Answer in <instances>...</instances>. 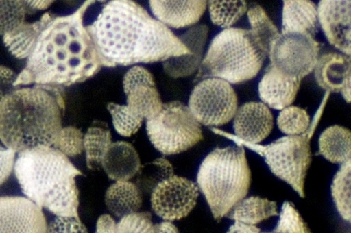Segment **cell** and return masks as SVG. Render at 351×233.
Instances as JSON below:
<instances>
[{
    "mask_svg": "<svg viewBox=\"0 0 351 233\" xmlns=\"http://www.w3.org/2000/svg\"><path fill=\"white\" fill-rule=\"evenodd\" d=\"M350 159L342 164L335 175L331 186L333 201L341 217L350 223Z\"/></svg>",
    "mask_w": 351,
    "mask_h": 233,
    "instance_id": "f1b7e54d",
    "label": "cell"
},
{
    "mask_svg": "<svg viewBox=\"0 0 351 233\" xmlns=\"http://www.w3.org/2000/svg\"><path fill=\"white\" fill-rule=\"evenodd\" d=\"M125 95L129 111L143 121L154 118L162 110L163 103L156 82L135 84Z\"/></svg>",
    "mask_w": 351,
    "mask_h": 233,
    "instance_id": "44dd1931",
    "label": "cell"
},
{
    "mask_svg": "<svg viewBox=\"0 0 351 233\" xmlns=\"http://www.w3.org/2000/svg\"><path fill=\"white\" fill-rule=\"evenodd\" d=\"M18 75L10 68L0 66V104L16 88L14 83Z\"/></svg>",
    "mask_w": 351,
    "mask_h": 233,
    "instance_id": "f35d334b",
    "label": "cell"
},
{
    "mask_svg": "<svg viewBox=\"0 0 351 233\" xmlns=\"http://www.w3.org/2000/svg\"><path fill=\"white\" fill-rule=\"evenodd\" d=\"M330 93L326 92L324 101L314 117L313 123L306 132L301 135H289L284 136L268 145H260L237 138L223 130L213 127L215 134L224 136L234 140L237 145L248 147L264 158L266 164L277 177L284 180L295 191L300 197L304 198V181L308 170L313 160L310 142L316 127L320 121L322 112Z\"/></svg>",
    "mask_w": 351,
    "mask_h": 233,
    "instance_id": "52a82bcc",
    "label": "cell"
},
{
    "mask_svg": "<svg viewBox=\"0 0 351 233\" xmlns=\"http://www.w3.org/2000/svg\"><path fill=\"white\" fill-rule=\"evenodd\" d=\"M198 195L194 182L173 175L152 192V208L164 221H178L188 217L196 206Z\"/></svg>",
    "mask_w": 351,
    "mask_h": 233,
    "instance_id": "8fae6325",
    "label": "cell"
},
{
    "mask_svg": "<svg viewBox=\"0 0 351 233\" xmlns=\"http://www.w3.org/2000/svg\"><path fill=\"white\" fill-rule=\"evenodd\" d=\"M278 214L275 201L259 197H252L243 198L237 203L226 217L235 221L256 225Z\"/></svg>",
    "mask_w": 351,
    "mask_h": 233,
    "instance_id": "cb8c5ba5",
    "label": "cell"
},
{
    "mask_svg": "<svg viewBox=\"0 0 351 233\" xmlns=\"http://www.w3.org/2000/svg\"><path fill=\"white\" fill-rule=\"evenodd\" d=\"M51 14H45L40 20L34 23L24 22L14 30L3 36V42L9 52L16 58H27L35 47L39 34Z\"/></svg>",
    "mask_w": 351,
    "mask_h": 233,
    "instance_id": "7402d4cb",
    "label": "cell"
},
{
    "mask_svg": "<svg viewBox=\"0 0 351 233\" xmlns=\"http://www.w3.org/2000/svg\"><path fill=\"white\" fill-rule=\"evenodd\" d=\"M96 0H86L75 13L49 18L39 34L27 65L14 86L47 84L71 86L93 77L101 69L93 39L83 18Z\"/></svg>",
    "mask_w": 351,
    "mask_h": 233,
    "instance_id": "7a4b0ae2",
    "label": "cell"
},
{
    "mask_svg": "<svg viewBox=\"0 0 351 233\" xmlns=\"http://www.w3.org/2000/svg\"><path fill=\"white\" fill-rule=\"evenodd\" d=\"M84 138L82 130L75 127L62 128L53 147L67 157L77 156L84 151Z\"/></svg>",
    "mask_w": 351,
    "mask_h": 233,
    "instance_id": "d6a6232c",
    "label": "cell"
},
{
    "mask_svg": "<svg viewBox=\"0 0 351 233\" xmlns=\"http://www.w3.org/2000/svg\"><path fill=\"white\" fill-rule=\"evenodd\" d=\"M247 14L254 37L269 55L271 44L280 35L278 28L270 20L261 5L252 4Z\"/></svg>",
    "mask_w": 351,
    "mask_h": 233,
    "instance_id": "484cf974",
    "label": "cell"
},
{
    "mask_svg": "<svg viewBox=\"0 0 351 233\" xmlns=\"http://www.w3.org/2000/svg\"><path fill=\"white\" fill-rule=\"evenodd\" d=\"M282 33L315 37L319 29L318 9L311 0H282Z\"/></svg>",
    "mask_w": 351,
    "mask_h": 233,
    "instance_id": "e0dca14e",
    "label": "cell"
},
{
    "mask_svg": "<svg viewBox=\"0 0 351 233\" xmlns=\"http://www.w3.org/2000/svg\"><path fill=\"white\" fill-rule=\"evenodd\" d=\"M49 232H87L80 219L70 217V216H58L48 225Z\"/></svg>",
    "mask_w": 351,
    "mask_h": 233,
    "instance_id": "d590c367",
    "label": "cell"
},
{
    "mask_svg": "<svg viewBox=\"0 0 351 233\" xmlns=\"http://www.w3.org/2000/svg\"><path fill=\"white\" fill-rule=\"evenodd\" d=\"M16 152L0 140V187L7 181L14 169Z\"/></svg>",
    "mask_w": 351,
    "mask_h": 233,
    "instance_id": "74e56055",
    "label": "cell"
},
{
    "mask_svg": "<svg viewBox=\"0 0 351 233\" xmlns=\"http://www.w3.org/2000/svg\"><path fill=\"white\" fill-rule=\"evenodd\" d=\"M14 173L25 195L56 216L78 214L75 179L82 172L69 158L52 146H38L19 153Z\"/></svg>",
    "mask_w": 351,
    "mask_h": 233,
    "instance_id": "277c9868",
    "label": "cell"
},
{
    "mask_svg": "<svg viewBox=\"0 0 351 233\" xmlns=\"http://www.w3.org/2000/svg\"><path fill=\"white\" fill-rule=\"evenodd\" d=\"M112 123L119 134L123 136H132L137 133L143 125V119L133 116L127 106L110 103L107 106Z\"/></svg>",
    "mask_w": 351,
    "mask_h": 233,
    "instance_id": "1f68e13d",
    "label": "cell"
},
{
    "mask_svg": "<svg viewBox=\"0 0 351 233\" xmlns=\"http://www.w3.org/2000/svg\"><path fill=\"white\" fill-rule=\"evenodd\" d=\"M118 232H154L152 214L148 212H136L123 216L117 223Z\"/></svg>",
    "mask_w": 351,
    "mask_h": 233,
    "instance_id": "e575fe53",
    "label": "cell"
},
{
    "mask_svg": "<svg viewBox=\"0 0 351 233\" xmlns=\"http://www.w3.org/2000/svg\"><path fill=\"white\" fill-rule=\"evenodd\" d=\"M228 232H261V230L258 229L256 225H248L236 221L234 225H232Z\"/></svg>",
    "mask_w": 351,
    "mask_h": 233,
    "instance_id": "b9f144b4",
    "label": "cell"
},
{
    "mask_svg": "<svg viewBox=\"0 0 351 233\" xmlns=\"http://www.w3.org/2000/svg\"><path fill=\"white\" fill-rule=\"evenodd\" d=\"M26 13L22 0H0V35H7L25 22Z\"/></svg>",
    "mask_w": 351,
    "mask_h": 233,
    "instance_id": "4dcf8cb0",
    "label": "cell"
},
{
    "mask_svg": "<svg viewBox=\"0 0 351 233\" xmlns=\"http://www.w3.org/2000/svg\"><path fill=\"white\" fill-rule=\"evenodd\" d=\"M189 107L198 123L207 127H220L234 119L239 99L229 82L208 77L202 79L192 90Z\"/></svg>",
    "mask_w": 351,
    "mask_h": 233,
    "instance_id": "9c48e42d",
    "label": "cell"
},
{
    "mask_svg": "<svg viewBox=\"0 0 351 233\" xmlns=\"http://www.w3.org/2000/svg\"><path fill=\"white\" fill-rule=\"evenodd\" d=\"M112 144V135L107 124L95 122L84 138V151L86 152L87 167L90 170H99L103 159Z\"/></svg>",
    "mask_w": 351,
    "mask_h": 233,
    "instance_id": "d4e9b609",
    "label": "cell"
},
{
    "mask_svg": "<svg viewBox=\"0 0 351 233\" xmlns=\"http://www.w3.org/2000/svg\"><path fill=\"white\" fill-rule=\"evenodd\" d=\"M268 56L251 30L226 28L209 45L196 81L217 77L233 84L245 83L258 75Z\"/></svg>",
    "mask_w": 351,
    "mask_h": 233,
    "instance_id": "8992f818",
    "label": "cell"
},
{
    "mask_svg": "<svg viewBox=\"0 0 351 233\" xmlns=\"http://www.w3.org/2000/svg\"><path fill=\"white\" fill-rule=\"evenodd\" d=\"M320 44L302 33H280L269 53L271 65L288 77L302 79L315 69Z\"/></svg>",
    "mask_w": 351,
    "mask_h": 233,
    "instance_id": "30bf717a",
    "label": "cell"
},
{
    "mask_svg": "<svg viewBox=\"0 0 351 233\" xmlns=\"http://www.w3.org/2000/svg\"><path fill=\"white\" fill-rule=\"evenodd\" d=\"M152 144L163 155L180 154L203 139L200 123L189 107L173 101L163 104L158 114L146 122Z\"/></svg>",
    "mask_w": 351,
    "mask_h": 233,
    "instance_id": "ba28073f",
    "label": "cell"
},
{
    "mask_svg": "<svg viewBox=\"0 0 351 233\" xmlns=\"http://www.w3.org/2000/svg\"><path fill=\"white\" fill-rule=\"evenodd\" d=\"M274 232L306 233L311 231L293 204L286 201L282 204L279 223Z\"/></svg>",
    "mask_w": 351,
    "mask_h": 233,
    "instance_id": "836d02e7",
    "label": "cell"
},
{
    "mask_svg": "<svg viewBox=\"0 0 351 233\" xmlns=\"http://www.w3.org/2000/svg\"><path fill=\"white\" fill-rule=\"evenodd\" d=\"M209 15L214 25L229 28L247 13L246 0H207Z\"/></svg>",
    "mask_w": 351,
    "mask_h": 233,
    "instance_id": "4316f807",
    "label": "cell"
},
{
    "mask_svg": "<svg viewBox=\"0 0 351 233\" xmlns=\"http://www.w3.org/2000/svg\"><path fill=\"white\" fill-rule=\"evenodd\" d=\"M174 175L173 168L171 162L166 158H160L141 167L137 173L136 185L141 193L152 194L156 186L162 181Z\"/></svg>",
    "mask_w": 351,
    "mask_h": 233,
    "instance_id": "83f0119b",
    "label": "cell"
},
{
    "mask_svg": "<svg viewBox=\"0 0 351 233\" xmlns=\"http://www.w3.org/2000/svg\"><path fill=\"white\" fill-rule=\"evenodd\" d=\"M96 1L100 2V3H105L106 1H117V0H96Z\"/></svg>",
    "mask_w": 351,
    "mask_h": 233,
    "instance_id": "ee69618b",
    "label": "cell"
},
{
    "mask_svg": "<svg viewBox=\"0 0 351 233\" xmlns=\"http://www.w3.org/2000/svg\"><path fill=\"white\" fill-rule=\"evenodd\" d=\"M43 208L27 197H0V232H47Z\"/></svg>",
    "mask_w": 351,
    "mask_h": 233,
    "instance_id": "7c38bea8",
    "label": "cell"
},
{
    "mask_svg": "<svg viewBox=\"0 0 351 233\" xmlns=\"http://www.w3.org/2000/svg\"><path fill=\"white\" fill-rule=\"evenodd\" d=\"M140 83H155V79L152 73L145 68L136 66L130 69L123 77L124 93H126L134 85Z\"/></svg>",
    "mask_w": 351,
    "mask_h": 233,
    "instance_id": "8d00e7d4",
    "label": "cell"
},
{
    "mask_svg": "<svg viewBox=\"0 0 351 233\" xmlns=\"http://www.w3.org/2000/svg\"><path fill=\"white\" fill-rule=\"evenodd\" d=\"M178 229L172 221H165L163 223L154 225V232H178Z\"/></svg>",
    "mask_w": 351,
    "mask_h": 233,
    "instance_id": "7bdbcfd3",
    "label": "cell"
},
{
    "mask_svg": "<svg viewBox=\"0 0 351 233\" xmlns=\"http://www.w3.org/2000/svg\"><path fill=\"white\" fill-rule=\"evenodd\" d=\"M234 119L235 135L249 143H260L274 129V116L262 102H247L237 109Z\"/></svg>",
    "mask_w": 351,
    "mask_h": 233,
    "instance_id": "5bb4252c",
    "label": "cell"
},
{
    "mask_svg": "<svg viewBox=\"0 0 351 233\" xmlns=\"http://www.w3.org/2000/svg\"><path fill=\"white\" fill-rule=\"evenodd\" d=\"M197 183L217 221L228 216L245 198L252 183L243 146L217 149L208 154L198 170Z\"/></svg>",
    "mask_w": 351,
    "mask_h": 233,
    "instance_id": "5b68a950",
    "label": "cell"
},
{
    "mask_svg": "<svg viewBox=\"0 0 351 233\" xmlns=\"http://www.w3.org/2000/svg\"><path fill=\"white\" fill-rule=\"evenodd\" d=\"M106 206L116 217L138 212L143 206V196L138 186L129 180H119L106 193Z\"/></svg>",
    "mask_w": 351,
    "mask_h": 233,
    "instance_id": "ffe728a7",
    "label": "cell"
},
{
    "mask_svg": "<svg viewBox=\"0 0 351 233\" xmlns=\"http://www.w3.org/2000/svg\"><path fill=\"white\" fill-rule=\"evenodd\" d=\"M101 66H128L165 62L184 55L202 56L208 27L191 28L182 40L132 0L104 5L93 25L87 26Z\"/></svg>",
    "mask_w": 351,
    "mask_h": 233,
    "instance_id": "6da1fadb",
    "label": "cell"
},
{
    "mask_svg": "<svg viewBox=\"0 0 351 233\" xmlns=\"http://www.w3.org/2000/svg\"><path fill=\"white\" fill-rule=\"evenodd\" d=\"M149 4L158 21L180 29L200 21L207 8V0H149Z\"/></svg>",
    "mask_w": 351,
    "mask_h": 233,
    "instance_id": "9a60e30c",
    "label": "cell"
},
{
    "mask_svg": "<svg viewBox=\"0 0 351 233\" xmlns=\"http://www.w3.org/2000/svg\"><path fill=\"white\" fill-rule=\"evenodd\" d=\"M60 86L16 88L0 104V140L16 153L53 146L65 110Z\"/></svg>",
    "mask_w": 351,
    "mask_h": 233,
    "instance_id": "3957f363",
    "label": "cell"
},
{
    "mask_svg": "<svg viewBox=\"0 0 351 233\" xmlns=\"http://www.w3.org/2000/svg\"><path fill=\"white\" fill-rule=\"evenodd\" d=\"M315 76L319 87L328 93H341L350 83V58L339 53L322 55L317 61Z\"/></svg>",
    "mask_w": 351,
    "mask_h": 233,
    "instance_id": "d6986e66",
    "label": "cell"
},
{
    "mask_svg": "<svg viewBox=\"0 0 351 233\" xmlns=\"http://www.w3.org/2000/svg\"><path fill=\"white\" fill-rule=\"evenodd\" d=\"M317 9L328 41L350 56V0H320Z\"/></svg>",
    "mask_w": 351,
    "mask_h": 233,
    "instance_id": "4fadbf2b",
    "label": "cell"
},
{
    "mask_svg": "<svg viewBox=\"0 0 351 233\" xmlns=\"http://www.w3.org/2000/svg\"><path fill=\"white\" fill-rule=\"evenodd\" d=\"M56 0H22L27 8L32 10H45L48 9Z\"/></svg>",
    "mask_w": 351,
    "mask_h": 233,
    "instance_id": "60d3db41",
    "label": "cell"
},
{
    "mask_svg": "<svg viewBox=\"0 0 351 233\" xmlns=\"http://www.w3.org/2000/svg\"><path fill=\"white\" fill-rule=\"evenodd\" d=\"M319 154L334 164H343L350 159L351 133L341 126L330 127L319 138Z\"/></svg>",
    "mask_w": 351,
    "mask_h": 233,
    "instance_id": "603a6c76",
    "label": "cell"
},
{
    "mask_svg": "<svg viewBox=\"0 0 351 233\" xmlns=\"http://www.w3.org/2000/svg\"><path fill=\"white\" fill-rule=\"evenodd\" d=\"M96 232H118L117 223L109 214L100 216L96 224Z\"/></svg>",
    "mask_w": 351,
    "mask_h": 233,
    "instance_id": "ab89813d",
    "label": "cell"
},
{
    "mask_svg": "<svg viewBox=\"0 0 351 233\" xmlns=\"http://www.w3.org/2000/svg\"><path fill=\"white\" fill-rule=\"evenodd\" d=\"M301 82L282 75L270 64L258 84L259 97L271 109L282 110L295 101Z\"/></svg>",
    "mask_w": 351,
    "mask_h": 233,
    "instance_id": "2e32d148",
    "label": "cell"
},
{
    "mask_svg": "<svg viewBox=\"0 0 351 233\" xmlns=\"http://www.w3.org/2000/svg\"><path fill=\"white\" fill-rule=\"evenodd\" d=\"M140 158L132 144L125 141L112 143L106 151L101 167L109 178L114 180H130L141 168Z\"/></svg>",
    "mask_w": 351,
    "mask_h": 233,
    "instance_id": "ac0fdd59",
    "label": "cell"
},
{
    "mask_svg": "<svg viewBox=\"0 0 351 233\" xmlns=\"http://www.w3.org/2000/svg\"><path fill=\"white\" fill-rule=\"evenodd\" d=\"M311 119L306 110L298 106H287L282 109L277 118V125L282 133L287 135H301L306 132Z\"/></svg>",
    "mask_w": 351,
    "mask_h": 233,
    "instance_id": "f546056e",
    "label": "cell"
}]
</instances>
